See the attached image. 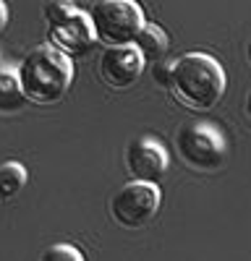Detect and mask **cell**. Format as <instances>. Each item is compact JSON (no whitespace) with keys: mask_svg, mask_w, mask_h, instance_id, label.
<instances>
[{"mask_svg":"<svg viewBox=\"0 0 251 261\" xmlns=\"http://www.w3.org/2000/svg\"><path fill=\"white\" fill-rule=\"evenodd\" d=\"M225 71L222 65L207 53H186L173 60L167 92L186 110L204 113L222 99L225 94Z\"/></svg>","mask_w":251,"mask_h":261,"instance_id":"cell-1","label":"cell"},{"mask_svg":"<svg viewBox=\"0 0 251 261\" xmlns=\"http://www.w3.org/2000/svg\"><path fill=\"white\" fill-rule=\"evenodd\" d=\"M16 71L21 92L32 105H55L73 84V60L50 45H39L27 53Z\"/></svg>","mask_w":251,"mask_h":261,"instance_id":"cell-2","label":"cell"},{"mask_svg":"<svg viewBox=\"0 0 251 261\" xmlns=\"http://www.w3.org/2000/svg\"><path fill=\"white\" fill-rule=\"evenodd\" d=\"M89 21L102 47L134 45L139 32L146 27L139 0H97L89 11Z\"/></svg>","mask_w":251,"mask_h":261,"instance_id":"cell-3","label":"cell"},{"mask_svg":"<svg viewBox=\"0 0 251 261\" xmlns=\"http://www.w3.org/2000/svg\"><path fill=\"white\" fill-rule=\"evenodd\" d=\"M175 151L186 167L217 172L228 157V141L212 123H188L175 134Z\"/></svg>","mask_w":251,"mask_h":261,"instance_id":"cell-4","label":"cell"},{"mask_svg":"<svg viewBox=\"0 0 251 261\" xmlns=\"http://www.w3.org/2000/svg\"><path fill=\"white\" fill-rule=\"evenodd\" d=\"M162 204V191L157 183H144V180H131L110 199V217L126 230H139L149 225Z\"/></svg>","mask_w":251,"mask_h":261,"instance_id":"cell-5","label":"cell"},{"mask_svg":"<svg viewBox=\"0 0 251 261\" xmlns=\"http://www.w3.org/2000/svg\"><path fill=\"white\" fill-rule=\"evenodd\" d=\"M47 45L55 47L63 55H68L71 60L92 53V47L97 45V37H94V29H92L89 13L73 8L60 21L47 24Z\"/></svg>","mask_w":251,"mask_h":261,"instance_id":"cell-6","label":"cell"},{"mask_svg":"<svg viewBox=\"0 0 251 261\" xmlns=\"http://www.w3.org/2000/svg\"><path fill=\"white\" fill-rule=\"evenodd\" d=\"M146 68V60L134 45H123V47H105L99 55V79L105 86H110L115 92L131 89V86L141 79Z\"/></svg>","mask_w":251,"mask_h":261,"instance_id":"cell-7","label":"cell"},{"mask_svg":"<svg viewBox=\"0 0 251 261\" xmlns=\"http://www.w3.org/2000/svg\"><path fill=\"white\" fill-rule=\"evenodd\" d=\"M167 151L165 146L152 136H139L126 146V172L131 180L144 183H160L167 172Z\"/></svg>","mask_w":251,"mask_h":261,"instance_id":"cell-8","label":"cell"},{"mask_svg":"<svg viewBox=\"0 0 251 261\" xmlns=\"http://www.w3.org/2000/svg\"><path fill=\"white\" fill-rule=\"evenodd\" d=\"M27 102L24 92H21V84H18V71L16 65L6 63L0 58V113L8 115V113H16L21 110Z\"/></svg>","mask_w":251,"mask_h":261,"instance_id":"cell-9","label":"cell"},{"mask_svg":"<svg viewBox=\"0 0 251 261\" xmlns=\"http://www.w3.org/2000/svg\"><path fill=\"white\" fill-rule=\"evenodd\" d=\"M134 47L141 53V58H144L146 63H160V60L167 55V50H170V39H167V34H165L157 24H146V27L139 32Z\"/></svg>","mask_w":251,"mask_h":261,"instance_id":"cell-10","label":"cell"},{"mask_svg":"<svg viewBox=\"0 0 251 261\" xmlns=\"http://www.w3.org/2000/svg\"><path fill=\"white\" fill-rule=\"evenodd\" d=\"M27 167L21 162H3L0 165V201H8L27 186Z\"/></svg>","mask_w":251,"mask_h":261,"instance_id":"cell-11","label":"cell"},{"mask_svg":"<svg viewBox=\"0 0 251 261\" xmlns=\"http://www.w3.org/2000/svg\"><path fill=\"white\" fill-rule=\"evenodd\" d=\"M39 261H84L81 251L76 246H68V243H55L50 248L42 251Z\"/></svg>","mask_w":251,"mask_h":261,"instance_id":"cell-12","label":"cell"},{"mask_svg":"<svg viewBox=\"0 0 251 261\" xmlns=\"http://www.w3.org/2000/svg\"><path fill=\"white\" fill-rule=\"evenodd\" d=\"M76 6L73 0H47L45 8H42V13H45V21L47 24H55V21H60L66 13H71Z\"/></svg>","mask_w":251,"mask_h":261,"instance_id":"cell-13","label":"cell"},{"mask_svg":"<svg viewBox=\"0 0 251 261\" xmlns=\"http://www.w3.org/2000/svg\"><path fill=\"white\" fill-rule=\"evenodd\" d=\"M170 68H173V60H160V63H152V81L162 89H167V81H170Z\"/></svg>","mask_w":251,"mask_h":261,"instance_id":"cell-14","label":"cell"},{"mask_svg":"<svg viewBox=\"0 0 251 261\" xmlns=\"http://www.w3.org/2000/svg\"><path fill=\"white\" fill-rule=\"evenodd\" d=\"M6 24H8V6L3 3V0H0V34H3Z\"/></svg>","mask_w":251,"mask_h":261,"instance_id":"cell-15","label":"cell"},{"mask_svg":"<svg viewBox=\"0 0 251 261\" xmlns=\"http://www.w3.org/2000/svg\"><path fill=\"white\" fill-rule=\"evenodd\" d=\"M246 115H248V120H251V92H248V97H246Z\"/></svg>","mask_w":251,"mask_h":261,"instance_id":"cell-16","label":"cell"},{"mask_svg":"<svg viewBox=\"0 0 251 261\" xmlns=\"http://www.w3.org/2000/svg\"><path fill=\"white\" fill-rule=\"evenodd\" d=\"M246 60H248V65H251V39H248V45H246Z\"/></svg>","mask_w":251,"mask_h":261,"instance_id":"cell-17","label":"cell"}]
</instances>
